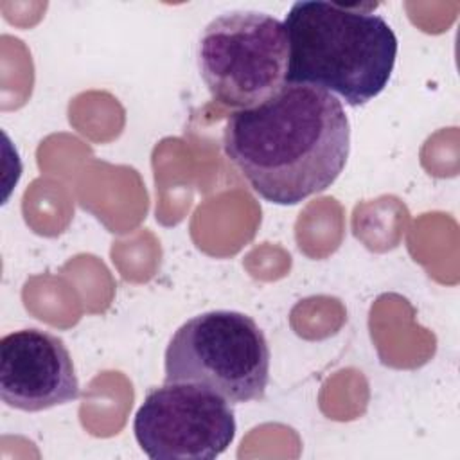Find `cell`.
Returning a JSON list of instances; mask_svg holds the SVG:
<instances>
[{
    "mask_svg": "<svg viewBox=\"0 0 460 460\" xmlns=\"http://www.w3.org/2000/svg\"><path fill=\"white\" fill-rule=\"evenodd\" d=\"M223 149L262 199L296 205L336 181L349 158L350 124L336 95L286 83L268 101L230 113Z\"/></svg>",
    "mask_w": 460,
    "mask_h": 460,
    "instance_id": "6da1fadb",
    "label": "cell"
},
{
    "mask_svg": "<svg viewBox=\"0 0 460 460\" xmlns=\"http://www.w3.org/2000/svg\"><path fill=\"white\" fill-rule=\"evenodd\" d=\"M282 23L289 47L286 83L322 88L354 108L388 84L397 36L370 7L302 0Z\"/></svg>",
    "mask_w": 460,
    "mask_h": 460,
    "instance_id": "7a4b0ae2",
    "label": "cell"
},
{
    "mask_svg": "<svg viewBox=\"0 0 460 460\" xmlns=\"http://www.w3.org/2000/svg\"><path fill=\"white\" fill-rule=\"evenodd\" d=\"M165 383L205 386L232 404L264 399L270 347L255 320L216 309L181 323L165 349Z\"/></svg>",
    "mask_w": 460,
    "mask_h": 460,
    "instance_id": "3957f363",
    "label": "cell"
},
{
    "mask_svg": "<svg viewBox=\"0 0 460 460\" xmlns=\"http://www.w3.org/2000/svg\"><path fill=\"white\" fill-rule=\"evenodd\" d=\"M196 58L212 99L226 108L248 110L286 84L288 34L271 14L223 13L203 29Z\"/></svg>",
    "mask_w": 460,
    "mask_h": 460,
    "instance_id": "277c9868",
    "label": "cell"
},
{
    "mask_svg": "<svg viewBox=\"0 0 460 460\" xmlns=\"http://www.w3.org/2000/svg\"><path fill=\"white\" fill-rule=\"evenodd\" d=\"M228 401L190 383H164L144 397L133 420L140 449L153 460H210L235 437Z\"/></svg>",
    "mask_w": 460,
    "mask_h": 460,
    "instance_id": "5b68a950",
    "label": "cell"
},
{
    "mask_svg": "<svg viewBox=\"0 0 460 460\" xmlns=\"http://www.w3.org/2000/svg\"><path fill=\"white\" fill-rule=\"evenodd\" d=\"M0 395L22 411H41L79 397V381L65 341L41 329H20L0 340Z\"/></svg>",
    "mask_w": 460,
    "mask_h": 460,
    "instance_id": "8992f818",
    "label": "cell"
}]
</instances>
